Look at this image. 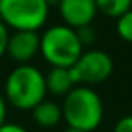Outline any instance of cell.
Here are the masks:
<instances>
[{"instance_id": "30bf717a", "label": "cell", "mask_w": 132, "mask_h": 132, "mask_svg": "<svg viewBox=\"0 0 132 132\" xmlns=\"http://www.w3.org/2000/svg\"><path fill=\"white\" fill-rule=\"evenodd\" d=\"M97 10L110 19H119L132 9V0H95Z\"/></svg>"}, {"instance_id": "52a82bcc", "label": "cell", "mask_w": 132, "mask_h": 132, "mask_svg": "<svg viewBox=\"0 0 132 132\" xmlns=\"http://www.w3.org/2000/svg\"><path fill=\"white\" fill-rule=\"evenodd\" d=\"M57 7L64 23L75 30L90 25L99 12L95 0H60Z\"/></svg>"}, {"instance_id": "6da1fadb", "label": "cell", "mask_w": 132, "mask_h": 132, "mask_svg": "<svg viewBox=\"0 0 132 132\" xmlns=\"http://www.w3.org/2000/svg\"><path fill=\"white\" fill-rule=\"evenodd\" d=\"M3 94L5 100L17 110H32L47 97L45 74L35 65H17L7 75Z\"/></svg>"}, {"instance_id": "7c38bea8", "label": "cell", "mask_w": 132, "mask_h": 132, "mask_svg": "<svg viewBox=\"0 0 132 132\" xmlns=\"http://www.w3.org/2000/svg\"><path fill=\"white\" fill-rule=\"evenodd\" d=\"M75 32H77V37H79V40H80L82 47H85V45H92L94 42H95V39H97V32H95V29L92 27V23H90V25L80 27V29H77Z\"/></svg>"}, {"instance_id": "8992f818", "label": "cell", "mask_w": 132, "mask_h": 132, "mask_svg": "<svg viewBox=\"0 0 132 132\" xmlns=\"http://www.w3.org/2000/svg\"><path fill=\"white\" fill-rule=\"evenodd\" d=\"M40 54V35L39 32H30V30H15L10 34L9 42H7V52L13 62L19 65L29 64L32 59Z\"/></svg>"}, {"instance_id": "9c48e42d", "label": "cell", "mask_w": 132, "mask_h": 132, "mask_svg": "<svg viewBox=\"0 0 132 132\" xmlns=\"http://www.w3.org/2000/svg\"><path fill=\"white\" fill-rule=\"evenodd\" d=\"M30 112H32L34 122L44 129H52V127L59 126L60 120H64L62 119V105H59L54 100H42Z\"/></svg>"}, {"instance_id": "3957f363", "label": "cell", "mask_w": 132, "mask_h": 132, "mask_svg": "<svg viewBox=\"0 0 132 132\" xmlns=\"http://www.w3.org/2000/svg\"><path fill=\"white\" fill-rule=\"evenodd\" d=\"M84 52L75 29L65 23L52 25L40 35V54L50 67L70 69Z\"/></svg>"}, {"instance_id": "277c9868", "label": "cell", "mask_w": 132, "mask_h": 132, "mask_svg": "<svg viewBox=\"0 0 132 132\" xmlns=\"http://www.w3.org/2000/svg\"><path fill=\"white\" fill-rule=\"evenodd\" d=\"M45 0H0V20L7 29L39 32L48 19Z\"/></svg>"}, {"instance_id": "ac0fdd59", "label": "cell", "mask_w": 132, "mask_h": 132, "mask_svg": "<svg viewBox=\"0 0 132 132\" xmlns=\"http://www.w3.org/2000/svg\"><path fill=\"white\" fill-rule=\"evenodd\" d=\"M64 132H84V130H77V129H72V127H67Z\"/></svg>"}, {"instance_id": "7a4b0ae2", "label": "cell", "mask_w": 132, "mask_h": 132, "mask_svg": "<svg viewBox=\"0 0 132 132\" xmlns=\"http://www.w3.org/2000/svg\"><path fill=\"white\" fill-rule=\"evenodd\" d=\"M62 119L69 127L92 132L104 119V104L99 94L87 85H75L62 102Z\"/></svg>"}, {"instance_id": "e0dca14e", "label": "cell", "mask_w": 132, "mask_h": 132, "mask_svg": "<svg viewBox=\"0 0 132 132\" xmlns=\"http://www.w3.org/2000/svg\"><path fill=\"white\" fill-rule=\"evenodd\" d=\"M45 2H47V5H48V7H57L60 0H45Z\"/></svg>"}, {"instance_id": "5bb4252c", "label": "cell", "mask_w": 132, "mask_h": 132, "mask_svg": "<svg viewBox=\"0 0 132 132\" xmlns=\"http://www.w3.org/2000/svg\"><path fill=\"white\" fill-rule=\"evenodd\" d=\"M114 132H132V116H126L117 120Z\"/></svg>"}, {"instance_id": "8fae6325", "label": "cell", "mask_w": 132, "mask_h": 132, "mask_svg": "<svg viewBox=\"0 0 132 132\" xmlns=\"http://www.w3.org/2000/svg\"><path fill=\"white\" fill-rule=\"evenodd\" d=\"M116 29H117V35H119L124 42L132 44V9L117 19Z\"/></svg>"}, {"instance_id": "9a60e30c", "label": "cell", "mask_w": 132, "mask_h": 132, "mask_svg": "<svg viewBox=\"0 0 132 132\" xmlns=\"http://www.w3.org/2000/svg\"><path fill=\"white\" fill-rule=\"evenodd\" d=\"M0 132H29L25 127L19 126V124H13V122H5L2 127H0Z\"/></svg>"}, {"instance_id": "2e32d148", "label": "cell", "mask_w": 132, "mask_h": 132, "mask_svg": "<svg viewBox=\"0 0 132 132\" xmlns=\"http://www.w3.org/2000/svg\"><path fill=\"white\" fill-rule=\"evenodd\" d=\"M7 122V100L0 94V127Z\"/></svg>"}, {"instance_id": "5b68a950", "label": "cell", "mask_w": 132, "mask_h": 132, "mask_svg": "<svg viewBox=\"0 0 132 132\" xmlns=\"http://www.w3.org/2000/svg\"><path fill=\"white\" fill-rule=\"evenodd\" d=\"M114 70V62L110 55L104 50H92L82 52L79 60L70 67V75L75 85H92L102 84L110 77Z\"/></svg>"}, {"instance_id": "4fadbf2b", "label": "cell", "mask_w": 132, "mask_h": 132, "mask_svg": "<svg viewBox=\"0 0 132 132\" xmlns=\"http://www.w3.org/2000/svg\"><path fill=\"white\" fill-rule=\"evenodd\" d=\"M9 37H10V32L7 29V25L0 20V59L5 55L7 52V42H9Z\"/></svg>"}, {"instance_id": "ba28073f", "label": "cell", "mask_w": 132, "mask_h": 132, "mask_svg": "<svg viewBox=\"0 0 132 132\" xmlns=\"http://www.w3.org/2000/svg\"><path fill=\"white\" fill-rule=\"evenodd\" d=\"M45 87H47V94H52L55 97H65L75 87L74 79L70 75V69L52 67L45 74Z\"/></svg>"}]
</instances>
